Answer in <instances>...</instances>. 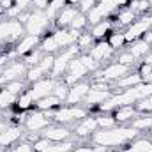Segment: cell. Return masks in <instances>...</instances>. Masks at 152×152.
<instances>
[{"label":"cell","instance_id":"cell-16","mask_svg":"<svg viewBox=\"0 0 152 152\" xmlns=\"http://www.w3.org/2000/svg\"><path fill=\"white\" fill-rule=\"evenodd\" d=\"M39 134L50 142H66V140H71V136H73L71 129L62 124H50L48 127L39 131Z\"/></svg>","mask_w":152,"mask_h":152},{"label":"cell","instance_id":"cell-29","mask_svg":"<svg viewBox=\"0 0 152 152\" xmlns=\"http://www.w3.org/2000/svg\"><path fill=\"white\" fill-rule=\"evenodd\" d=\"M131 127L136 131H151L152 129V113H138L131 120Z\"/></svg>","mask_w":152,"mask_h":152},{"label":"cell","instance_id":"cell-20","mask_svg":"<svg viewBox=\"0 0 152 152\" xmlns=\"http://www.w3.org/2000/svg\"><path fill=\"white\" fill-rule=\"evenodd\" d=\"M78 12H80L78 5H73V4H67L66 7H62V11H60V12L57 14V18H55L57 28H69L71 21L76 18Z\"/></svg>","mask_w":152,"mask_h":152},{"label":"cell","instance_id":"cell-26","mask_svg":"<svg viewBox=\"0 0 152 152\" xmlns=\"http://www.w3.org/2000/svg\"><path fill=\"white\" fill-rule=\"evenodd\" d=\"M127 51H129L136 60H140V58H143V57L151 51V44H149L147 41H143V39H136V41L129 42Z\"/></svg>","mask_w":152,"mask_h":152},{"label":"cell","instance_id":"cell-56","mask_svg":"<svg viewBox=\"0 0 152 152\" xmlns=\"http://www.w3.org/2000/svg\"><path fill=\"white\" fill-rule=\"evenodd\" d=\"M0 152H4V149H2V147H0Z\"/></svg>","mask_w":152,"mask_h":152},{"label":"cell","instance_id":"cell-27","mask_svg":"<svg viewBox=\"0 0 152 152\" xmlns=\"http://www.w3.org/2000/svg\"><path fill=\"white\" fill-rule=\"evenodd\" d=\"M60 104H62V101L57 96H53V94H50V96L36 101V108L41 110V112H55L57 108H60Z\"/></svg>","mask_w":152,"mask_h":152},{"label":"cell","instance_id":"cell-8","mask_svg":"<svg viewBox=\"0 0 152 152\" xmlns=\"http://www.w3.org/2000/svg\"><path fill=\"white\" fill-rule=\"evenodd\" d=\"M25 34V25L18 20H0V44L20 41Z\"/></svg>","mask_w":152,"mask_h":152},{"label":"cell","instance_id":"cell-21","mask_svg":"<svg viewBox=\"0 0 152 152\" xmlns=\"http://www.w3.org/2000/svg\"><path fill=\"white\" fill-rule=\"evenodd\" d=\"M23 136H25V133H23V129H21L20 126H9V127L2 133V136H0V147H2V149L11 147V145L18 143Z\"/></svg>","mask_w":152,"mask_h":152},{"label":"cell","instance_id":"cell-13","mask_svg":"<svg viewBox=\"0 0 152 152\" xmlns=\"http://www.w3.org/2000/svg\"><path fill=\"white\" fill-rule=\"evenodd\" d=\"M57 81H58V80H55V78H51V76H44V78H41V80H37V81L30 83V87L27 88V92L30 94L34 104H36V101L46 97V96H50V94L53 92Z\"/></svg>","mask_w":152,"mask_h":152},{"label":"cell","instance_id":"cell-40","mask_svg":"<svg viewBox=\"0 0 152 152\" xmlns=\"http://www.w3.org/2000/svg\"><path fill=\"white\" fill-rule=\"evenodd\" d=\"M88 25V20H87V14H83V12H78L76 14V18L71 21V25H69V30H76V32H81L85 27Z\"/></svg>","mask_w":152,"mask_h":152},{"label":"cell","instance_id":"cell-45","mask_svg":"<svg viewBox=\"0 0 152 152\" xmlns=\"http://www.w3.org/2000/svg\"><path fill=\"white\" fill-rule=\"evenodd\" d=\"M9 152H34V147H32V143L30 142H27V140H23V142H18V143H14Z\"/></svg>","mask_w":152,"mask_h":152},{"label":"cell","instance_id":"cell-36","mask_svg":"<svg viewBox=\"0 0 152 152\" xmlns=\"http://www.w3.org/2000/svg\"><path fill=\"white\" fill-rule=\"evenodd\" d=\"M127 7L133 9L136 14H145V12L152 7V4H151V0H131V2L127 4Z\"/></svg>","mask_w":152,"mask_h":152},{"label":"cell","instance_id":"cell-43","mask_svg":"<svg viewBox=\"0 0 152 152\" xmlns=\"http://www.w3.org/2000/svg\"><path fill=\"white\" fill-rule=\"evenodd\" d=\"M134 108H136L138 113H152V94L147 96V97H143L142 101H138L134 104Z\"/></svg>","mask_w":152,"mask_h":152},{"label":"cell","instance_id":"cell-51","mask_svg":"<svg viewBox=\"0 0 152 152\" xmlns=\"http://www.w3.org/2000/svg\"><path fill=\"white\" fill-rule=\"evenodd\" d=\"M12 5H14V0H0V9L2 11H7Z\"/></svg>","mask_w":152,"mask_h":152},{"label":"cell","instance_id":"cell-18","mask_svg":"<svg viewBox=\"0 0 152 152\" xmlns=\"http://www.w3.org/2000/svg\"><path fill=\"white\" fill-rule=\"evenodd\" d=\"M88 90H90V83L83 81V80L75 83V85H71L69 92H67V97H66V104H80V103H83Z\"/></svg>","mask_w":152,"mask_h":152},{"label":"cell","instance_id":"cell-14","mask_svg":"<svg viewBox=\"0 0 152 152\" xmlns=\"http://www.w3.org/2000/svg\"><path fill=\"white\" fill-rule=\"evenodd\" d=\"M99 66H103L104 62H108V60H112L115 55V50L108 44V41L106 39H103V41H96L94 44H92V48L87 51Z\"/></svg>","mask_w":152,"mask_h":152},{"label":"cell","instance_id":"cell-50","mask_svg":"<svg viewBox=\"0 0 152 152\" xmlns=\"http://www.w3.org/2000/svg\"><path fill=\"white\" fill-rule=\"evenodd\" d=\"M7 62H11V55H9V53L0 55V73H2V69L7 66Z\"/></svg>","mask_w":152,"mask_h":152},{"label":"cell","instance_id":"cell-35","mask_svg":"<svg viewBox=\"0 0 152 152\" xmlns=\"http://www.w3.org/2000/svg\"><path fill=\"white\" fill-rule=\"evenodd\" d=\"M44 76H46V71L41 67V64H36V66L28 67L25 80H27V83H34V81H37L41 78H44Z\"/></svg>","mask_w":152,"mask_h":152},{"label":"cell","instance_id":"cell-49","mask_svg":"<svg viewBox=\"0 0 152 152\" xmlns=\"http://www.w3.org/2000/svg\"><path fill=\"white\" fill-rule=\"evenodd\" d=\"M69 152H96V147H90V145H80V147H75Z\"/></svg>","mask_w":152,"mask_h":152},{"label":"cell","instance_id":"cell-19","mask_svg":"<svg viewBox=\"0 0 152 152\" xmlns=\"http://www.w3.org/2000/svg\"><path fill=\"white\" fill-rule=\"evenodd\" d=\"M113 96V90L110 88V90H104V88H94V87H90V90H88V94H87V97H85V108H90V106H101L106 99H110Z\"/></svg>","mask_w":152,"mask_h":152},{"label":"cell","instance_id":"cell-30","mask_svg":"<svg viewBox=\"0 0 152 152\" xmlns=\"http://www.w3.org/2000/svg\"><path fill=\"white\" fill-rule=\"evenodd\" d=\"M76 143L75 140H66V142H51L42 152H69L71 149H75Z\"/></svg>","mask_w":152,"mask_h":152},{"label":"cell","instance_id":"cell-7","mask_svg":"<svg viewBox=\"0 0 152 152\" xmlns=\"http://www.w3.org/2000/svg\"><path fill=\"white\" fill-rule=\"evenodd\" d=\"M50 18L46 16L44 11L34 9L28 12V20L25 21V34L28 36H37V37H44L48 27H50Z\"/></svg>","mask_w":152,"mask_h":152},{"label":"cell","instance_id":"cell-11","mask_svg":"<svg viewBox=\"0 0 152 152\" xmlns=\"http://www.w3.org/2000/svg\"><path fill=\"white\" fill-rule=\"evenodd\" d=\"M28 71V66L25 64V60L21 58H16V60H11L0 73V87H4L5 83L9 81H14V80H25Z\"/></svg>","mask_w":152,"mask_h":152},{"label":"cell","instance_id":"cell-1","mask_svg":"<svg viewBox=\"0 0 152 152\" xmlns=\"http://www.w3.org/2000/svg\"><path fill=\"white\" fill-rule=\"evenodd\" d=\"M140 136V131H136L131 126H113L108 129H97L92 133L90 142L92 145L104 147V149H117V147H126L133 140Z\"/></svg>","mask_w":152,"mask_h":152},{"label":"cell","instance_id":"cell-39","mask_svg":"<svg viewBox=\"0 0 152 152\" xmlns=\"http://www.w3.org/2000/svg\"><path fill=\"white\" fill-rule=\"evenodd\" d=\"M42 50H41V46H37L36 50H32L30 53H27L25 57H23V60H25V64L28 66V67H32V66H36V64H39V60L42 58Z\"/></svg>","mask_w":152,"mask_h":152},{"label":"cell","instance_id":"cell-2","mask_svg":"<svg viewBox=\"0 0 152 152\" xmlns=\"http://www.w3.org/2000/svg\"><path fill=\"white\" fill-rule=\"evenodd\" d=\"M99 69H101V66L88 53H81V55H78L76 58H73L69 62L67 71H66V75L62 78V81L71 87V85H75L78 81H81L88 73H96Z\"/></svg>","mask_w":152,"mask_h":152},{"label":"cell","instance_id":"cell-4","mask_svg":"<svg viewBox=\"0 0 152 152\" xmlns=\"http://www.w3.org/2000/svg\"><path fill=\"white\" fill-rule=\"evenodd\" d=\"M131 0H97V4L90 9V12L87 14L88 25H96L103 20H106L112 12L118 11L120 7H126Z\"/></svg>","mask_w":152,"mask_h":152},{"label":"cell","instance_id":"cell-12","mask_svg":"<svg viewBox=\"0 0 152 152\" xmlns=\"http://www.w3.org/2000/svg\"><path fill=\"white\" fill-rule=\"evenodd\" d=\"M131 71H133V67H127V66L118 64V62H112V64H106L104 67H101L99 71H96V78L94 80H103V81L113 85L117 80L129 75Z\"/></svg>","mask_w":152,"mask_h":152},{"label":"cell","instance_id":"cell-24","mask_svg":"<svg viewBox=\"0 0 152 152\" xmlns=\"http://www.w3.org/2000/svg\"><path fill=\"white\" fill-rule=\"evenodd\" d=\"M112 32H113V21L108 20V18L103 20V21H99V23H96V25H92V28H90L92 37L97 39V41H103L106 36H110Z\"/></svg>","mask_w":152,"mask_h":152},{"label":"cell","instance_id":"cell-31","mask_svg":"<svg viewBox=\"0 0 152 152\" xmlns=\"http://www.w3.org/2000/svg\"><path fill=\"white\" fill-rule=\"evenodd\" d=\"M108 44L113 48L115 51L117 50H120V48H124L126 44H127V41H126V36H124V30H113L110 36H108Z\"/></svg>","mask_w":152,"mask_h":152},{"label":"cell","instance_id":"cell-53","mask_svg":"<svg viewBox=\"0 0 152 152\" xmlns=\"http://www.w3.org/2000/svg\"><path fill=\"white\" fill-rule=\"evenodd\" d=\"M7 127H9V124H7L5 120H2V118H0V136H2V133H4Z\"/></svg>","mask_w":152,"mask_h":152},{"label":"cell","instance_id":"cell-32","mask_svg":"<svg viewBox=\"0 0 152 152\" xmlns=\"http://www.w3.org/2000/svg\"><path fill=\"white\" fill-rule=\"evenodd\" d=\"M67 5V0H50V4H48V7H46V16L50 18V20H55L57 18V14L62 11V7H66Z\"/></svg>","mask_w":152,"mask_h":152},{"label":"cell","instance_id":"cell-3","mask_svg":"<svg viewBox=\"0 0 152 152\" xmlns=\"http://www.w3.org/2000/svg\"><path fill=\"white\" fill-rule=\"evenodd\" d=\"M81 32H76V30H69V28H57L55 32H51L50 36H44L41 39V50L42 53H58L62 51L64 48L67 46H73L76 44V39Z\"/></svg>","mask_w":152,"mask_h":152},{"label":"cell","instance_id":"cell-25","mask_svg":"<svg viewBox=\"0 0 152 152\" xmlns=\"http://www.w3.org/2000/svg\"><path fill=\"white\" fill-rule=\"evenodd\" d=\"M138 115L134 104H129V106H118L113 110V118L117 120V124H126V122H131L134 117Z\"/></svg>","mask_w":152,"mask_h":152},{"label":"cell","instance_id":"cell-34","mask_svg":"<svg viewBox=\"0 0 152 152\" xmlns=\"http://www.w3.org/2000/svg\"><path fill=\"white\" fill-rule=\"evenodd\" d=\"M16 101H18V96L16 94H12V92H9L7 88H0V108H9V106H12V104H16Z\"/></svg>","mask_w":152,"mask_h":152},{"label":"cell","instance_id":"cell-23","mask_svg":"<svg viewBox=\"0 0 152 152\" xmlns=\"http://www.w3.org/2000/svg\"><path fill=\"white\" fill-rule=\"evenodd\" d=\"M136 18H138V14H136L133 9H129V7L126 5V7H120V9L117 11V20H115L113 25H117L118 28H127Z\"/></svg>","mask_w":152,"mask_h":152},{"label":"cell","instance_id":"cell-10","mask_svg":"<svg viewBox=\"0 0 152 152\" xmlns=\"http://www.w3.org/2000/svg\"><path fill=\"white\" fill-rule=\"evenodd\" d=\"M149 30H152V14H142L124 30V36L127 42H133L136 39H142Z\"/></svg>","mask_w":152,"mask_h":152},{"label":"cell","instance_id":"cell-15","mask_svg":"<svg viewBox=\"0 0 152 152\" xmlns=\"http://www.w3.org/2000/svg\"><path fill=\"white\" fill-rule=\"evenodd\" d=\"M41 39H42V37L25 34L23 37L20 39L16 44H14V50H12V51H9L11 58H18V57H21V58H23L27 53H30L32 50H36L39 44H41Z\"/></svg>","mask_w":152,"mask_h":152},{"label":"cell","instance_id":"cell-54","mask_svg":"<svg viewBox=\"0 0 152 152\" xmlns=\"http://www.w3.org/2000/svg\"><path fill=\"white\" fill-rule=\"evenodd\" d=\"M142 39H143V41H147L149 44H152V30H149V32H147V34H145Z\"/></svg>","mask_w":152,"mask_h":152},{"label":"cell","instance_id":"cell-48","mask_svg":"<svg viewBox=\"0 0 152 152\" xmlns=\"http://www.w3.org/2000/svg\"><path fill=\"white\" fill-rule=\"evenodd\" d=\"M48 4H50V0H32L34 9H39V11H46Z\"/></svg>","mask_w":152,"mask_h":152},{"label":"cell","instance_id":"cell-38","mask_svg":"<svg viewBox=\"0 0 152 152\" xmlns=\"http://www.w3.org/2000/svg\"><path fill=\"white\" fill-rule=\"evenodd\" d=\"M32 104H34V101H32V97H30V94L25 90L23 94H20L18 96V101H16V106L20 108V112H28L30 108H32Z\"/></svg>","mask_w":152,"mask_h":152},{"label":"cell","instance_id":"cell-46","mask_svg":"<svg viewBox=\"0 0 152 152\" xmlns=\"http://www.w3.org/2000/svg\"><path fill=\"white\" fill-rule=\"evenodd\" d=\"M96 4H97V0H80L76 5H78L80 12H83V14H88V12H90V9H92Z\"/></svg>","mask_w":152,"mask_h":152},{"label":"cell","instance_id":"cell-37","mask_svg":"<svg viewBox=\"0 0 152 152\" xmlns=\"http://www.w3.org/2000/svg\"><path fill=\"white\" fill-rule=\"evenodd\" d=\"M4 88H7L9 92L20 96V94H23V92L27 90V80H14V81H9V83L4 85Z\"/></svg>","mask_w":152,"mask_h":152},{"label":"cell","instance_id":"cell-55","mask_svg":"<svg viewBox=\"0 0 152 152\" xmlns=\"http://www.w3.org/2000/svg\"><path fill=\"white\" fill-rule=\"evenodd\" d=\"M151 140H152V129H151Z\"/></svg>","mask_w":152,"mask_h":152},{"label":"cell","instance_id":"cell-44","mask_svg":"<svg viewBox=\"0 0 152 152\" xmlns=\"http://www.w3.org/2000/svg\"><path fill=\"white\" fill-rule=\"evenodd\" d=\"M115 62H118V64H124V66H127V67H133L134 64H136V58L126 50V51H120L118 55H117V60Z\"/></svg>","mask_w":152,"mask_h":152},{"label":"cell","instance_id":"cell-17","mask_svg":"<svg viewBox=\"0 0 152 152\" xmlns=\"http://www.w3.org/2000/svg\"><path fill=\"white\" fill-rule=\"evenodd\" d=\"M99 127H97V117H94V115H87V117H83L81 120H78L75 126V136L76 138H80V140H85V138H90L92 136V133L94 131H97Z\"/></svg>","mask_w":152,"mask_h":152},{"label":"cell","instance_id":"cell-9","mask_svg":"<svg viewBox=\"0 0 152 152\" xmlns=\"http://www.w3.org/2000/svg\"><path fill=\"white\" fill-rule=\"evenodd\" d=\"M51 113L53 112H41V110H32L23 117V126L27 133H37L42 131L51 124Z\"/></svg>","mask_w":152,"mask_h":152},{"label":"cell","instance_id":"cell-52","mask_svg":"<svg viewBox=\"0 0 152 152\" xmlns=\"http://www.w3.org/2000/svg\"><path fill=\"white\" fill-rule=\"evenodd\" d=\"M143 64H149V66H152V51H149V53L143 57Z\"/></svg>","mask_w":152,"mask_h":152},{"label":"cell","instance_id":"cell-5","mask_svg":"<svg viewBox=\"0 0 152 152\" xmlns=\"http://www.w3.org/2000/svg\"><path fill=\"white\" fill-rule=\"evenodd\" d=\"M78 55H81V51H80V48H78L76 44L67 46V48H64L62 51H58V53L55 55L53 69H51L50 76H51V78H55V80H62L64 75H66V71H67L69 62H71L73 58H76Z\"/></svg>","mask_w":152,"mask_h":152},{"label":"cell","instance_id":"cell-22","mask_svg":"<svg viewBox=\"0 0 152 152\" xmlns=\"http://www.w3.org/2000/svg\"><path fill=\"white\" fill-rule=\"evenodd\" d=\"M138 83H142V76H140V73L131 71L129 75L122 76L120 80H117V81L113 83V92H120V90L131 88V87H134V85H138Z\"/></svg>","mask_w":152,"mask_h":152},{"label":"cell","instance_id":"cell-41","mask_svg":"<svg viewBox=\"0 0 152 152\" xmlns=\"http://www.w3.org/2000/svg\"><path fill=\"white\" fill-rule=\"evenodd\" d=\"M113 126H118L117 120L113 118V115H110V113L97 115V127L99 129H108V127H113Z\"/></svg>","mask_w":152,"mask_h":152},{"label":"cell","instance_id":"cell-47","mask_svg":"<svg viewBox=\"0 0 152 152\" xmlns=\"http://www.w3.org/2000/svg\"><path fill=\"white\" fill-rule=\"evenodd\" d=\"M14 5H16L21 12H25V11H28V7L32 5V0H14Z\"/></svg>","mask_w":152,"mask_h":152},{"label":"cell","instance_id":"cell-42","mask_svg":"<svg viewBox=\"0 0 152 152\" xmlns=\"http://www.w3.org/2000/svg\"><path fill=\"white\" fill-rule=\"evenodd\" d=\"M67 92H69V85H66L62 80H58L57 81V85H55V88H53V96H57L62 103H66V97H67Z\"/></svg>","mask_w":152,"mask_h":152},{"label":"cell","instance_id":"cell-33","mask_svg":"<svg viewBox=\"0 0 152 152\" xmlns=\"http://www.w3.org/2000/svg\"><path fill=\"white\" fill-rule=\"evenodd\" d=\"M96 42V39L92 37V34L90 32H87V34H80L78 39H76V46L80 48V51L81 53H87L90 48H92V44Z\"/></svg>","mask_w":152,"mask_h":152},{"label":"cell","instance_id":"cell-6","mask_svg":"<svg viewBox=\"0 0 152 152\" xmlns=\"http://www.w3.org/2000/svg\"><path fill=\"white\" fill-rule=\"evenodd\" d=\"M87 115H88V108H85V106H80V104H66L62 108H57L51 113V118L57 124L67 126V124H73L76 120H81Z\"/></svg>","mask_w":152,"mask_h":152},{"label":"cell","instance_id":"cell-28","mask_svg":"<svg viewBox=\"0 0 152 152\" xmlns=\"http://www.w3.org/2000/svg\"><path fill=\"white\" fill-rule=\"evenodd\" d=\"M122 152H152V140H147V138H136L133 140L129 145H126Z\"/></svg>","mask_w":152,"mask_h":152}]
</instances>
